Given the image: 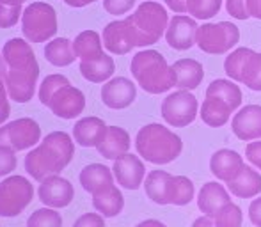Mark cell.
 <instances>
[{"label": "cell", "instance_id": "1", "mask_svg": "<svg viewBox=\"0 0 261 227\" xmlns=\"http://www.w3.org/2000/svg\"><path fill=\"white\" fill-rule=\"evenodd\" d=\"M2 55L7 68L4 76L7 94L16 103H29L34 98L39 78V64L34 50L25 39L13 38L4 45Z\"/></svg>", "mask_w": 261, "mask_h": 227}, {"label": "cell", "instance_id": "2", "mask_svg": "<svg viewBox=\"0 0 261 227\" xmlns=\"http://www.w3.org/2000/svg\"><path fill=\"white\" fill-rule=\"evenodd\" d=\"M75 155L73 138L66 131L48 133L38 148L25 156L23 167L27 174L36 181H43L52 174H59L71 163Z\"/></svg>", "mask_w": 261, "mask_h": 227}, {"label": "cell", "instance_id": "3", "mask_svg": "<svg viewBox=\"0 0 261 227\" xmlns=\"http://www.w3.org/2000/svg\"><path fill=\"white\" fill-rule=\"evenodd\" d=\"M135 149L146 162L165 165L174 162L181 155L183 142L179 135L165 128L164 124L151 123L139 130L135 137Z\"/></svg>", "mask_w": 261, "mask_h": 227}, {"label": "cell", "instance_id": "4", "mask_svg": "<svg viewBox=\"0 0 261 227\" xmlns=\"http://www.w3.org/2000/svg\"><path fill=\"white\" fill-rule=\"evenodd\" d=\"M39 101L61 119H75L86 108V96L64 75H48L39 86Z\"/></svg>", "mask_w": 261, "mask_h": 227}, {"label": "cell", "instance_id": "5", "mask_svg": "<svg viewBox=\"0 0 261 227\" xmlns=\"http://www.w3.org/2000/svg\"><path fill=\"white\" fill-rule=\"evenodd\" d=\"M130 71L142 91L149 94H162L176 87V75L172 66L156 50H142L132 59Z\"/></svg>", "mask_w": 261, "mask_h": 227}, {"label": "cell", "instance_id": "6", "mask_svg": "<svg viewBox=\"0 0 261 227\" xmlns=\"http://www.w3.org/2000/svg\"><path fill=\"white\" fill-rule=\"evenodd\" d=\"M134 32L135 46H149L160 41L169 27V14L158 2L148 0L137 7L134 14L126 18Z\"/></svg>", "mask_w": 261, "mask_h": 227}, {"label": "cell", "instance_id": "7", "mask_svg": "<svg viewBox=\"0 0 261 227\" xmlns=\"http://www.w3.org/2000/svg\"><path fill=\"white\" fill-rule=\"evenodd\" d=\"M21 32L29 43H46L57 34V13L46 2H32L21 14Z\"/></svg>", "mask_w": 261, "mask_h": 227}, {"label": "cell", "instance_id": "8", "mask_svg": "<svg viewBox=\"0 0 261 227\" xmlns=\"http://www.w3.org/2000/svg\"><path fill=\"white\" fill-rule=\"evenodd\" d=\"M240 41V31L231 21H219V23H204L197 29V41L201 52L210 55H222L227 53Z\"/></svg>", "mask_w": 261, "mask_h": 227}, {"label": "cell", "instance_id": "9", "mask_svg": "<svg viewBox=\"0 0 261 227\" xmlns=\"http://www.w3.org/2000/svg\"><path fill=\"white\" fill-rule=\"evenodd\" d=\"M34 197V188L23 176H9L0 183V217H18Z\"/></svg>", "mask_w": 261, "mask_h": 227}, {"label": "cell", "instance_id": "10", "mask_svg": "<svg viewBox=\"0 0 261 227\" xmlns=\"http://www.w3.org/2000/svg\"><path fill=\"white\" fill-rule=\"evenodd\" d=\"M197 110H199L197 98L190 91H183V89L169 94L162 101V107H160L164 121L174 128H185L189 124H192L197 117Z\"/></svg>", "mask_w": 261, "mask_h": 227}, {"label": "cell", "instance_id": "11", "mask_svg": "<svg viewBox=\"0 0 261 227\" xmlns=\"http://www.w3.org/2000/svg\"><path fill=\"white\" fill-rule=\"evenodd\" d=\"M41 128L31 117H20L0 126V146H7L13 151H25L39 144Z\"/></svg>", "mask_w": 261, "mask_h": 227}, {"label": "cell", "instance_id": "12", "mask_svg": "<svg viewBox=\"0 0 261 227\" xmlns=\"http://www.w3.org/2000/svg\"><path fill=\"white\" fill-rule=\"evenodd\" d=\"M38 197L45 206L61 210L71 204L75 197V188L68 179L61 178L59 174H52L41 181L38 188Z\"/></svg>", "mask_w": 261, "mask_h": 227}, {"label": "cell", "instance_id": "13", "mask_svg": "<svg viewBox=\"0 0 261 227\" xmlns=\"http://www.w3.org/2000/svg\"><path fill=\"white\" fill-rule=\"evenodd\" d=\"M135 98H137V87L132 80L124 78V76L110 78L101 87V101L105 107L112 108V110L128 108L135 101Z\"/></svg>", "mask_w": 261, "mask_h": 227}, {"label": "cell", "instance_id": "14", "mask_svg": "<svg viewBox=\"0 0 261 227\" xmlns=\"http://www.w3.org/2000/svg\"><path fill=\"white\" fill-rule=\"evenodd\" d=\"M197 23L194 18L185 14H176L169 21V27L165 31V41L174 50H190L197 41Z\"/></svg>", "mask_w": 261, "mask_h": 227}, {"label": "cell", "instance_id": "15", "mask_svg": "<svg viewBox=\"0 0 261 227\" xmlns=\"http://www.w3.org/2000/svg\"><path fill=\"white\" fill-rule=\"evenodd\" d=\"M103 46L114 55H126L135 46L134 32L128 23V20H116L110 21L103 29Z\"/></svg>", "mask_w": 261, "mask_h": 227}, {"label": "cell", "instance_id": "16", "mask_svg": "<svg viewBox=\"0 0 261 227\" xmlns=\"http://www.w3.org/2000/svg\"><path fill=\"white\" fill-rule=\"evenodd\" d=\"M114 178L123 188L126 190H139L146 178V167L141 158L135 155H123L121 158L114 160Z\"/></svg>", "mask_w": 261, "mask_h": 227}, {"label": "cell", "instance_id": "17", "mask_svg": "<svg viewBox=\"0 0 261 227\" xmlns=\"http://www.w3.org/2000/svg\"><path fill=\"white\" fill-rule=\"evenodd\" d=\"M231 130L240 140L251 142L261 138V105H245L234 114Z\"/></svg>", "mask_w": 261, "mask_h": 227}, {"label": "cell", "instance_id": "18", "mask_svg": "<svg viewBox=\"0 0 261 227\" xmlns=\"http://www.w3.org/2000/svg\"><path fill=\"white\" fill-rule=\"evenodd\" d=\"M245 167L244 158L233 149H219L212 155L210 160V171L217 179L229 183L237 178Z\"/></svg>", "mask_w": 261, "mask_h": 227}, {"label": "cell", "instance_id": "19", "mask_svg": "<svg viewBox=\"0 0 261 227\" xmlns=\"http://www.w3.org/2000/svg\"><path fill=\"white\" fill-rule=\"evenodd\" d=\"M107 124L100 117H82L73 126V138L82 148H98L105 137Z\"/></svg>", "mask_w": 261, "mask_h": 227}, {"label": "cell", "instance_id": "20", "mask_svg": "<svg viewBox=\"0 0 261 227\" xmlns=\"http://www.w3.org/2000/svg\"><path fill=\"white\" fill-rule=\"evenodd\" d=\"M132 146L130 133L124 128L119 126H109L105 131L103 140L98 144V153L107 160H117L123 155H126Z\"/></svg>", "mask_w": 261, "mask_h": 227}, {"label": "cell", "instance_id": "21", "mask_svg": "<svg viewBox=\"0 0 261 227\" xmlns=\"http://www.w3.org/2000/svg\"><path fill=\"white\" fill-rule=\"evenodd\" d=\"M172 183H174V176L172 174H169L165 171H151L146 176L144 181L146 195L155 204H160V206L171 204Z\"/></svg>", "mask_w": 261, "mask_h": 227}, {"label": "cell", "instance_id": "22", "mask_svg": "<svg viewBox=\"0 0 261 227\" xmlns=\"http://www.w3.org/2000/svg\"><path fill=\"white\" fill-rule=\"evenodd\" d=\"M229 193L222 185L217 181H210L203 185L199 195H197V206L206 217H215L226 204H229Z\"/></svg>", "mask_w": 261, "mask_h": 227}, {"label": "cell", "instance_id": "23", "mask_svg": "<svg viewBox=\"0 0 261 227\" xmlns=\"http://www.w3.org/2000/svg\"><path fill=\"white\" fill-rule=\"evenodd\" d=\"M176 75V87L183 91H194L204 78L203 64L196 59H179L172 64Z\"/></svg>", "mask_w": 261, "mask_h": 227}, {"label": "cell", "instance_id": "24", "mask_svg": "<svg viewBox=\"0 0 261 227\" xmlns=\"http://www.w3.org/2000/svg\"><path fill=\"white\" fill-rule=\"evenodd\" d=\"M79 181L82 188L93 195V193L105 190L107 186L114 185V172L103 163H89L80 172Z\"/></svg>", "mask_w": 261, "mask_h": 227}, {"label": "cell", "instance_id": "25", "mask_svg": "<svg viewBox=\"0 0 261 227\" xmlns=\"http://www.w3.org/2000/svg\"><path fill=\"white\" fill-rule=\"evenodd\" d=\"M227 188L234 197L240 199H252L261 193V174L252 167L245 165L240 174L227 183Z\"/></svg>", "mask_w": 261, "mask_h": 227}, {"label": "cell", "instance_id": "26", "mask_svg": "<svg viewBox=\"0 0 261 227\" xmlns=\"http://www.w3.org/2000/svg\"><path fill=\"white\" fill-rule=\"evenodd\" d=\"M93 206L100 215L107 218H114L123 211L124 197L116 185H110L101 192L93 193Z\"/></svg>", "mask_w": 261, "mask_h": 227}, {"label": "cell", "instance_id": "27", "mask_svg": "<svg viewBox=\"0 0 261 227\" xmlns=\"http://www.w3.org/2000/svg\"><path fill=\"white\" fill-rule=\"evenodd\" d=\"M73 50H75L76 59H80V62L94 61L100 59L103 53V41H101L100 34L94 31H84L73 41Z\"/></svg>", "mask_w": 261, "mask_h": 227}, {"label": "cell", "instance_id": "28", "mask_svg": "<svg viewBox=\"0 0 261 227\" xmlns=\"http://www.w3.org/2000/svg\"><path fill=\"white\" fill-rule=\"evenodd\" d=\"M116 71V62L110 55H101L94 61L80 62V73L87 82L93 83H105L110 80V76Z\"/></svg>", "mask_w": 261, "mask_h": 227}, {"label": "cell", "instance_id": "29", "mask_svg": "<svg viewBox=\"0 0 261 227\" xmlns=\"http://www.w3.org/2000/svg\"><path fill=\"white\" fill-rule=\"evenodd\" d=\"M231 112H234L226 101L219 100V98H208L203 101V107H201V119L204 124L212 128H220L229 121Z\"/></svg>", "mask_w": 261, "mask_h": 227}, {"label": "cell", "instance_id": "30", "mask_svg": "<svg viewBox=\"0 0 261 227\" xmlns=\"http://www.w3.org/2000/svg\"><path fill=\"white\" fill-rule=\"evenodd\" d=\"M45 57L50 64L55 68H66V66L75 62V50H73V41L66 38H54L45 46Z\"/></svg>", "mask_w": 261, "mask_h": 227}, {"label": "cell", "instance_id": "31", "mask_svg": "<svg viewBox=\"0 0 261 227\" xmlns=\"http://www.w3.org/2000/svg\"><path fill=\"white\" fill-rule=\"evenodd\" d=\"M206 96L208 98H219V100L226 101L233 110H237L242 105V91L231 80H224V78H217L213 80L206 89Z\"/></svg>", "mask_w": 261, "mask_h": 227}, {"label": "cell", "instance_id": "32", "mask_svg": "<svg viewBox=\"0 0 261 227\" xmlns=\"http://www.w3.org/2000/svg\"><path fill=\"white\" fill-rule=\"evenodd\" d=\"M238 82H242L251 91H261V53L249 48L242 64Z\"/></svg>", "mask_w": 261, "mask_h": 227}, {"label": "cell", "instance_id": "33", "mask_svg": "<svg viewBox=\"0 0 261 227\" xmlns=\"http://www.w3.org/2000/svg\"><path fill=\"white\" fill-rule=\"evenodd\" d=\"M194 192H196L194 183L187 176H174L171 204H174V206H185V204H189L194 199Z\"/></svg>", "mask_w": 261, "mask_h": 227}, {"label": "cell", "instance_id": "34", "mask_svg": "<svg viewBox=\"0 0 261 227\" xmlns=\"http://www.w3.org/2000/svg\"><path fill=\"white\" fill-rule=\"evenodd\" d=\"M222 7V0H187V13L196 20H210Z\"/></svg>", "mask_w": 261, "mask_h": 227}, {"label": "cell", "instance_id": "35", "mask_svg": "<svg viewBox=\"0 0 261 227\" xmlns=\"http://www.w3.org/2000/svg\"><path fill=\"white\" fill-rule=\"evenodd\" d=\"M27 227H62V217L54 208H39L27 218Z\"/></svg>", "mask_w": 261, "mask_h": 227}, {"label": "cell", "instance_id": "36", "mask_svg": "<svg viewBox=\"0 0 261 227\" xmlns=\"http://www.w3.org/2000/svg\"><path fill=\"white\" fill-rule=\"evenodd\" d=\"M213 222H215V227H242L244 215L237 204L229 203L213 217Z\"/></svg>", "mask_w": 261, "mask_h": 227}, {"label": "cell", "instance_id": "37", "mask_svg": "<svg viewBox=\"0 0 261 227\" xmlns=\"http://www.w3.org/2000/svg\"><path fill=\"white\" fill-rule=\"evenodd\" d=\"M21 14V6H7V4L0 2V29H9L20 21Z\"/></svg>", "mask_w": 261, "mask_h": 227}, {"label": "cell", "instance_id": "38", "mask_svg": "<svg viewBox=\"0 0 261 227\" xmlns=\"http://www.w3.org/2000/svg\"><path fill=\"white\" fill-rule=\"evenodd\" d=\"M18 165L16 151H13L7 146H0V178L11 174Z\"/></svg>", "mask_w": 261, "mask_h": 227}, {"label": "cell", "instance_id": "39", "mask_svg": "<svg viewBox=\"0 0 261 227\" xmlns=\"http://www.w3.org/2000/svg\"><path fill=\"white\" fill-rule=\"evenodd\" d=\"M134 6H135V0H103L105 11L109 14H114V16L126 14L128 11H132Z\"/></svg>", "mask_w": 261, "mask_h": 227}, {"label": "cell", "instance_id": "40", "mask_svg": "<svg viewBox=\"0 0 261 227\" xmlns=\"http://www.w3.org/2000/svg\"><path fill=\"white\" fill-rule=\"evenodd\" d=\"M247 4L249 0H226V9L237 20H247V18H251Z\"/></svg>", "mask_w": 261, "mask_h": 227}, {"label": "cell", "instance_id": "41", "mask_svg": "<svg viewBox=\"0 0 261 227\" xmlns=\"http://www.w3.org/2000/svg\"><path fill=\"white\" fill-rule=\"evenodd\" d=\"M73 227H105L103 215L100 213H84L82 217L76 218Z\"/></svg>", "mask_w": 261, "mask_h": 227}, {"label": "cell", "instance_id": "42", "mask_svg": "<svg viewBox=\"0 0 261 227\" xmlns=\"http://www.w3.org/2000/svg\"><path fill=\"white\" fill-rule=\"evenodd\" d=\"M9 94H7L6 89V82L0 80V126L7 121L9 117Z\"/></svg>", "mask_w": 261, "mask_h": 227}, {"label": "cell", "instance_id": "43", "mask_svg": "<svg viewBox=\"0 0 261 227\" xmlns=\"http://www.w3.org/2000/svg\"><path fill=\"white\" fill-rule=\"evenodd\" d=\"M245 156L254 167H258L261 171V140L258 142H249L245 148Z\"/></svg>", "mask_w": 261, "mask_h": 227}, {"label": "cell", "instance_id": "44", "mask_svg": "<svg viewBox=\"0 0 261 227\" xmlns=\"http://www.w3.org/2000/svg\"><path fill=\"white\" fill-rule=\"evenodd\" d=\"M249 218L256 227H261V195L252 201L249 206Z\"/></svg>", "mask_w": 261, "mask_h": 227}, {"label": "cell", "instance_id": "45", "mask_svg": "<svg viewBox=\"0 0 261 227\" xmlns=\"http://www.w3.org/2000/svg\"><path fill=\"white\" fill-rule=\"evenodd\" d=\"M169 9H172L174 13L183 14L187 13V0H165Z\"/></svg>", "mask_w": 261, "mask_h": 227}, {"label": "cell", "instance_id": "46", "mask_svg": "<svg viewBox=\"0 0 261 227\" xmlns=\"http://www.w3.org/2000/svg\"><path fill=\"white\" fill-rule=\"evenodd\" d=\"M249 14L252 18H258L261 20V0H249Z\"/></svg>", "mask_w": 261, "mask_h": 227}, {"label": "cell", "instance_id": "47", "mask_svg": "<svg viewBox=\"0 0 261 227\" xmlns=\"http://www.w3.org/2000/svg\"><path fill=\"white\" fill-rule=\"evenodd\" d=\"M192 227H215V222H213V217H199L194 220Z\"/></svg>", "mask_w": 261, "mask_h": 227}, {"label": "cell", "instance_id": "48", "mask_svg": "<svg viewBox=\"0 0 261 227\" xmlns=\"http://www.w3.org/2000/svg\"><path fill=\"white\" fill-rule=\"evenodd\" d=\"M64 4H68L69 7H86L89 4L96 2V0H62Z\"/></svg>", "mask_w": 261, "mask_h": 227}, {"label": "cell", "instance_id": "49", "mask_svg": "<svg viewBox=\"0 0 261 227\" xmlns=\"http://www.w3.org/2000/svg\"><path fill=\"white\" fill-rule=\"evenodd\" d=\"M135 227H167V225L160 220H155V218H148V220H142L141 224H137Z\"/></svg>", "mask_w": 261, "mask_h": 227}, {"label": "cell", "instance_id": "50", "mask_svg": "<svg viewBox=\"0 0 261 227\" xmlns=\"http://www.w3.org/2000/svg\"><path fill=\"white\" fill-rule=\"evenodd\" d=\"M6 61H4V55L0 53V80H4V76H6Z\"/></svg>", "mask_w": 261, "mask_h": 227}, {"label": "cell", "instance_id": "51", "mask_svg": "<svg viewBox=\"0 0 261 227\" xmlns=\"http://www.w3.org/2000/svg\"><path fill=\"white\" fill-rule=\"evenodd\" d=\"M2 4H7V6H21L23 2H27V0H0Z\"/></svg>", "mask_w": 261, "mask_h": 227}]
</instances>
